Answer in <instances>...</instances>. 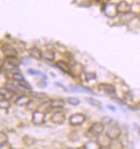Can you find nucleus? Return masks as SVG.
<instances>
[{
  "mask_svg": "<svg viewBox=\"0 0 140 149\" xmlns=\"http://www.w3.org/2000/svg\"><path fill=\"white\" fill-rule=\"evenodd\" d=\"M104 13L109 18H114L116 15H118V10H117V5L114 3H107L105 4L103 8Z\"/></svg>",
  "mask_w": 140,
  "mask_h": 149,
  "instance_id": "nucleus-1",
  "label": "nucleus"
},
{
  "mask_svg": "<svg viewBox=\"0 0 140 149\" xmlns=\"http://www.w3.org/2000/svg\"><path fill=\"white\" fill-rule=\"evenodd\" d=\"M32 123L34 125H41L45 123V113L41 111H34L32 115Z\"/></svg>",
  "mask_w": 140,
  "mask_h": 149,
  "instance_id": "nucleus-2",
  "label": "nucleus"
},
{
  "mask_svg": "<svg viewBox=\"0 0 140 149\" xmlns=\"http://www.w3.org/2000/svg\"><path fill=\"white\" fill-rule=\"evenodd\" d=\"M86 118L83 114L82 113H76L73 114L72 116H71L70 118V123L73 126H78V125H81L82 123H83V122L85 121Z\"/></svg>",
  "mask_w": 140,
  "mask_h": 149,
  "instance_id": "nucleus-3",
  "label": "nucleus"
},
{
  "mask_svg": "<svg viewBox=\"0 0 140 149\" xmlns=\"http://www.w3.org/2000/svg\"><path fill=\"white\" fill-rule=\"evenodd\" d=\"M2 52L5 55V57H16L17 56V51L15 47L11 45L5 44L2 46Z\"/></svg>",
  "mask_w": 140,
  "mask_h": 149,
  "instance_id": "nucleus-4",
  "label": "nucleus"
},
{
  "mask_svg": "<svg viewBox=\"0 0 140 149\" xmlns=\"http://www.w3.org/2000/svg\"><path fill=\"white\" fill-rule=\"evenodd\" d=\"M120 134H121V130H120V129L119 127L112 126L108 130L106 134L108 136L111 140H115V139H118L120 137Z\"/></svg>",
  "mask_w": 140,
  "mask_h": 149,
  "instance_id": "nucleus-5",
  "label": "nucleus"
},
{
  "mask_svg": "<svg viewBox=\"0 0 140 149\" xmlns=\"http://www.w3.org/2000/svg\"><path fill=\"white\" fill-rule=\"evenodd\" d=\"M51 121L55 124H62L65 121V115L62 111H56L51 117Z\"/></svg>",
  "mask_w": 140,
  "mask_h": 149,
  "instance_id": "nucleus-6",
  "label": "nucleus"
},
{
  "mask_svg": "<svg viewBox=\"0 0 140 149\" xmlns=\"http://www.w3.org/2000/svg\"><path fill=\"white\" fill-rule=\"evenodd\" d=\"M132 7L131 5L125 2V1H121L117 4V10L118 13H121V14H128L131 12Z\"/></svg>",
  "mask_w": 140,
  "mask_h": 149,
  "instance_id": "nucleus-7",
  "label": "nucleus"
},
{
  "mask_svg": "<svg viewBox=\"0 0 140 149\" xmlns=\"http://www.w3.org/2000/svg\"><path fill=\"white\" fill-rule=\"evenodd\" d=\"M104 130V125L102 123H94L90 127V132L94 134L99 135L101 134Z\"/></svg>",
  "mask_w": 140,
  "mask_h": 149,
  "instance_id": "nucleus-8",
  "label": "nucleus"
},
{
  "mask_svg": "<svg viewBox=\"0 0 140 149\" xmlns=\"http://www.w3.org/2000/svg\"><path fill=\"white\" fill-rule=\"evenodd\" d=\"M111 139L109 138L107 134H99L98 137V143L102 148H108L110 143H111Z\"/></svg>",
  "mask_w": 140,
  "mask_h": 149,
  "instance_id": "nucleus-9",
  "label": "nucleus"
},
{
  "mask_svg": "<svg viewBox=\"0 0 140 149\" xmlns=\"http://www.w3.org/2000/svg\"><path fill=\"white\" fill-rule=\"evenodd\" d=\"M56 65L57 67L61 70L62 71H64V73H67V74H71V67L64 61L60 60V61H58L56 63Z\"/></svg>",
  "mask_w": 140,
  "mask_h": 149,
  "instance_id": "nucleus-10",
  "label": "nucleus"
},
{
  "mask_svg": "<svg viewBox=\"0 0 140 149\" xmlns=\"http://www.w3.org/2000/svg\"><path fill=\"white\" fill-rule=\"evenodd\" d=\"M31 100L30 97L25 94H22L21 96H19L16 100V104L18 106H24L29 103V101Z\"/></svg>",
  "mask_w": 140,
  "mask_h": 149,
  "instance_id": "nucleus-11",
  "label": "nucleus"
},
{
  "mask_svg": "<svg viewBox=\"0 0 140 149\" xmlns=\"http://www.w3.org/2000/svg\"><path fill=\"white\" fill-rule=\"evenodd\" d=\"M4 61L9 65H10L11 67H14V68H17L21 63V61L18 59L17 57H7V58H5Z\"/></svg>",
  "mask_w": 140,
  "mask_h": 149,
  "instance_id": "nucleus-12",
  "label": "nucleus"
},
{
  "mask_svg": "<svg viewBox=\"0 0 140 149\" xmlns=\"http://www.w3.org/2000/svg\"><path fill=\"white\" fill-rule=\"evenodd\" d=\"M29 54L32 58L35 59H41L42 58V52L38 49L37 47H33L29 50Z\"/></svg>",
  "mask_w": 140,
  "mask_h": 149,
  "instance_id": "nucleus-13",
  "label": "nucleus"
},
{
  "mask_svg": "<svg viewBox=\"0 0 140 149\" xmlns=\"http://www.w3.org/2000/svg\"><path fill=\"white\" fill-rule=\"evenodd\" d=\"M52 105H51V101H47V102H43L41 104H40L38 107V111H41L43 113H47L52 110Z\"/></svg>",
  "mask_w": 140,
  "mask_h": 149,
  "instance_id": "nucleus-14",
  "label": "nucleus"
},
{
  "mask_svg": "<svg viewBox=\"0 0 140 149\" xmlns=\"http://www.w3.org/2000/svg\"><path fill=\"white\" fill-rule=\"evenodd\" d=\"M83 72V67L81 63H76L71 67V74H73L74 75H80Z\"/></svg>",
  "mask_w": 140,
  "mask_h": 149,
  "instance_id": "nucleus-15",
  "label": "nucleus"
},
{
  "mask_svg": "<svg viewBox=\"0 0 140 149\" xmlns=\"http://www.w3.org/2000/svg\"><path fill=\"white\" fill-rule=\"evenodd\" d=\"M100 88L102 90H103L104 92L108 93L109 94H113L115 93V88L113 85L111 84H107V83H102L99 85Z\"/></svg>",
  "mask_w": 140,
  "mask_h": 149,
  "instance_id": "nucleus-16",
  "label": "nucleus"
},
{
  "mask_svg": "<svg viewBox=\"0 0 140 149\" xmlns=\"http://www.w3.org/2000/svg\"><path fill=\"white\" fill-rule=\"evenodd\" d=\"M55 58L54 52L52 50H46L42 52V58L47 60V61H53Z\"/></svg>",
  "mask_w": 140,
  "mask_h": 149,
  "instance_id": "nucleus-17",
  "label": "nucleus"
},
{
  "mask_svg": "<svg viewBox=\"0 0 140 149\" xmlns=\"http://www.w3.org/2000/svg\"><path fill=\"white\" fill-rule=\"evenodd\" d=\"M108 148L109 149H123L124 146L120 141H119L118 139H115V140L111 141V143Z\"/></svg>",
  "mask_w": 140,
  "mask_h": 149,
  "instance_id": "nucleus-18",
  "label": "nucleus"
},
{
  "mask_svg": "<svg viewBox=\"0 0 140 149\" xmlns=\"http://www.w3.org/2000/svg\"><path fill=\"white\" fill-rule=\"evenodd\" d=\"M84 149H101V146L98 142L94 141H90L84 144Z\"/></svg>",
  "mask_w": 140,
  "mask_h": 149,
  "instance_id": "nucleus-19",
  "label": "nucleus"
},
{
  "mask_svg": "<svg viewBox=\"0 0 140 149\" xmlns=\"http://www.w3.org/2000/svg\"><path fill=\"white\" fill-rule=\"evenodd\" d=\"M22 141H23V143H24V145H25V146H27V147H30V146L34 145V144L35 143L36 140H35L34 137H32V136H29V135H25V136L22 138Z\"/></svg>",
  "mask_w": 140,
  "mask_h": 149,
  "instance_id": "nucleus-20",
  "label": "nucleus"
},
{
  "mask_svg": "<svg viewBox=\"0 0 140 149\" xmlns=\"http://www.w3.org/2000/svg\"><path fill=\"white\" fill-rule=\"evenodd\" d=\"M51 105H52V108L61 109L64 106V102L62 100H51Z\"/></svg>",
  "mask_w": 140,
  "mask_h": 149,
  "instance_id": "nucleus-21",
  "label": "nucleus"
},
{
  "mask_svg": "<svg viewBox=\"0 0 140 149\" xmlns=\"http://www.w3.org/2000/svg\"><path fill=\"white\" fill-rule=\"evenodd\" d=\"M10 103L9 100L4 99V100H0V109L7 110V109L10 108Z\"/></svg>",
  "mask_w": 140,
  "mask_h": 149,
  "instance_id": "nucleus-22",
  "label": "nucleus"
},
{
  "mask_svg": "<svg viewBox=\"0 0 140 149\" xmlns=\"http://www.w3.org/2000/svg\"><path fill=\"white\" fill-rule=\"evenodd\" d=\"M86 100L87 102H89L90 104H92L95 107H100L101 106V102L95 99H93V98H86Z\"/></svg>",
  "mask_w": 140,
  "mask_h": 149,
  "instance_id": "nucleus-23",
  "label": "nucleus"
},
{
  "mask_svg": "<svg viewBox=\"0 0 140 149\" xmlns=\"http://www.w3.org/2000/svg\"><path fill=\"white\" fill-rule=\"evenodd\" d=\"M12 79H13L14 81H16L20 82V81H22L24 80V77H23V75L21 74V73H19V72H15V73L13 74V75H12Z\"/></svg>",
  "mask_w": 140,
  "mask_h": 149,
  "instance_id": "nucleus-24",
  "label": "nucleus"
},
{
  "mask_svg": "<svg viewBox=\"0 0 140 149\" xmlns=\"http://www.w3.org/2000/svg\"><path fill=\"white\" fill-rule=\"evenodd\" d=\"M18 83H19V85H20L22 88H25V89L28 90L32 89L31 85H30L27 81H25V80H23V81H20V82H18Z\"/></svg>",
  "mask_w": 140,
  "mask_h": 149,
  "instance_id": "nucleus-25",
  "label": "nucleus"
},
{
  "mask_svg": "<svg viewBox=\"0 0 140 149\" xmlns=\"http://www.w3.org/2000/svg\"><path fill=\"white\" fill-rule=\"evenodd\" d=\"M68 103L70 104H72V105H78L80 104V100H78V98H74V97H71V98H69L67 100Z\"/></svg>",
  "mask_w": 140,
  "mask_h": 149,
  "instance_id": "nucleus-26",
  "label": "nucleus"
},
{
  "mask_svg": "<svg viewBox=\"0 0 140 149\" xmlns=\"http://www.w3.org/2000/svg\"><path fill=\"white\" fill-rule=\"evenodd\" d=\"M8 141V136L4 132L0 131V144H3L4 142Z\"/></svg>",
  "mask_w": 140,
  "mask_h": 149,
  "instance_id": "nucleus-27",
  "label": "nucleus"
},
{
  "mask_svg": "<svg viewBox=\"0 0 140 149\" xmlns=\"http://www.w3.org/2000/svg\"><path fill=\"white\" fill-rule=\"evenodd\" d=\"M0 149H12V147H11L10 143L6 141L3 144H0Z\"/></svg>",
  "mask_w": 140,
  "mask_h": 149,
  "instance_id": "nucleus-28",
  "label": "nucleus"
},
{
  "mask_svg": "<svg viewBox=\"0 0 140 149\" xmlns=\"http://www.w3.org/2000/svg\"><path fill=\"white\" fill-rule=\"evenodd\" d=\"M33 96L37 98V99H43L46 97V94L45 93H37V92H34L33 93Z\"/></svg>",
  "mask_w": 140,
  "mask_h": 149,
  "instance_id": "nucleus-29",
  "label": "nucleus"
},
{
  "mask_svg": "<svg viewBox=\"0 0 140 149\" xmlns=\"http://www.w3.org/2000/svg\"><path fill=\"white\" fill-rule=\"evenodd\" d=\"M112 118H109V117H103L102 118V123H106V124H110L111 123H112Z\"/></svg>",
  "mask_w": 140,
  "mask_h": 149,
  "instance_id": "nucleus-30",
  "label": "nucleus"
},
{
  "mask_svg": "<svg viewBox=\"0 0 140 149\" xmlns=\"http://www.w3.org/2000/svg\"><path fill=\"white\" fill-rule=\"evenodd\" d=\"M28 71H29V74H33V75L38 74V71H36V70H32V69H29V70Z\"/></svg>",
  "mask_w": 140,
  "mask_h": 149,
  "instance_id": "nucleus-31",
  "label": "nucleus"
},
{
  "mask_svg": "<svg viewBox=\"0 0 140 149\" xmlns=\"http://www.w3.org/2000/svg\"><path fill=\"white\" fill-rule=\"evenodd\" d=\"M86 77L88 78V79H94V74H88L86 75Z\"/></svg>",
  "mask_w": 140,
  "mask_h": 149,
  "instance_id": "nucleus-32",
  "label": "nucleus"
},
{
  "mask_svg": "<svg viewBox=\"0 0 140 149\" xmlns=\"http://www.w3.org/2000/svg\"><path fill=\"white\" fill-rule=\"evenodd\" d=\"M108 108H109L111 111H115V107L114 106H113V105H110V104H108Z\"/></svg>",
  "mask_w": 140,
  "mask_h": 149,
  "instance_id": "nucleus-33",
  "label": "nucleus"
},
{
  "mask_svg": "<svg viewBox=\"0 0 140 149\" xmlns=\"http://www.w3.org/2000/svg\"><path fill=\"white\" fill-rule=\"evenodd\" d=\"M4 64V60H3L2 58H0V68H2Z\"/></svg>",
  "mask_w": 140,
  "mask_h": 149,
  "instance_id": "nucleus-34",
  "label": "nucleus"
},
{
  "mask_svg": "<svg viewBox=\"0 0 140 149\" xmlns=\"http://www.w3.org/2000/svg\"><path fill=\"white\" fill-rule=\"evenodd\" d=\"M4 97L3 93H2L0 92V100H4Z\"/></svg>",
  "mask_w": 140,
  "mask_h": 149,
  "instance_id": "nucleus-35",
  "label": "nucleus"
},
{
  "mask_svg": "<svg viewBox=\"0 0 140 149\" xmlns=\"http://www.w3.org/2000/svg\"><path fill=\"white\" fill-rule=\"evenodd\" d=\"M101 149H109V148H101Z\"/></svg>",
  "mask_w": 140,
  "mask_h": 149,
  "instance_id": "nucleus-36",
  "label": "nucleus"
},
{
  "mask_svg": "<svg viewBox=\"0 0 140 149\" xmlns=\"http://www.w3.org/2000/svg\"><path fill=\"white\" fill-rule=\"evenodd\" d=\"M68 149H75V148H68Z\"/></svg>",
  "mask_w": 140,
  "mask_h": 149,
  "instance_id": "nucleus-37",
  "label": "nucleus"
},
{
  "mask_svg": "<svg viewBox=\"0 0 140 149\" xmlns=\"http://www.w3.org/2000/svg\"><path fill=\"white\" fill-rule=\"evenodd\" d=\"M12 149H13V148H12Z\"/></svg>",
  "mask_w": 140,
  "mask_h": 149,
  "instance_id": "nucleus-38",
  "label": "nucleus"
}]
</instances>
